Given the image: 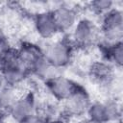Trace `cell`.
<instances>
[{"mask_svg": "<svg viewBox=\"0 0 123 123\" xmlns=\"http://www.w3.org/2000/svg\"><path fill=\"white\" fill-rule=\"evenodd\" d=\"M0 72L6 86L12 87L22 83L29 73L28 69L21 62L17 50L12 48L0 56Z\"/></svg>", "mask_w": 123, "mask_h": 123, "instance_id": "cell-1", "label": "cell"}, {"mask_svg": "<svg viewBox=\"0 0 123 123\" xmlns=\"http://www.w3.org/2000/svg\"><path fill=\"white\" fill-rule=\"evenodd\" d=\"M101 37L108 45L120 42L123 36V12L113 8L103 15L101 24Z\"/></svg>", "mask_w": 123, "mask_h": 123, "instance_id": "cell-2", "label": "cell"}, {"mask_svg": "<svg viewBox=\"0 0 123 123\" xmlns=\"http://www.w3.org/2000/svg\"><path fill=\"white\" fill-rule=\"evenodd\" d=\"M101 38L100 29L90 19L83 18L79 20L73 28L72 40L76 46L89 47Z\"/></svg>", "mask_w": 123, "mask_h": 123, "instance_id": "cell-3", "label": "cell"}, {"mask_svg": "<svg viewBox=\"0 0 123 123\" xmlns=\"http://www.w3.org/2000/svg\"><path fill=\"white\" fill-rule=\"evenodd\" d=\"M45 58L55 68L66 66L72 60L73 49L72 45L67 40H58L51 43L45 51Z\"/></svg>", "mask_w": 123, "mask_h": 123, "instance_id": "cell-4", "label": "cell"}, {"mask_svg": "<svg viewBox=\"0 0 123 123\" xmlns=\"http://www.w3.org/2000/svg\"><path fill=\"white\" fill-rule=\"evenodd\" d=\"M63 113L69 117H81L87 112L91 104L87 92L82 87L78 88L63 102Z\"/></svg>", "mask_w": 123, "mask_h": 123, "instance_id": "cell-5", "label": "cell"}, {"mask_svg": "<svg viewBox=\"0 0 123 123\" xmlns=\"http://www.w3.org/2000/svg\"><path fill=\"white\" fill-rule=\"evenodd\" d=\"M46 86L50 94L55 99L62 102L67 99L78 88L74 81L62 75H56L47 80Z\"/></svg>", "mask_w": 123, "mask_h": 123, "instance_id": "cell-6", "label": "cell"}, {"mask_svg": "<svg viewBox=\"0 0 123 123\" xmlns=\"http://www.w3.org/2000/svg\"><path fill=\"white\" fill-rule=\"evenodd\" d=\"M36 112L37 103L33 93H26L24 95L18 96L9 111L10 115L16 122H19Z\"/></svg>", "mask_w": 123, "mask_h": 123, "instance_id": "cell-7", "label": "cell"}, {"mask_svg": "<svg viewBox=\"0 0 123 123\" xmlns=\"http://www.w3.org/2000/svg\"><path fill=\"white\" fill-rule=\"evenodd\" d=\"M86 113L87 117L95 121L101 123H108L111 120H114L118 116L119 111L115 103L95 102L90 104Z\"/></svg>", "mask_w": 123, "mask_h": 123, "instance_id": "cell-8", "label": "cell"}, {"mask_svg": "<svg viewBox=\"0 0 123 123\" xmlns=\"http://www.w3.org/2000/svg\"><path fill=\"white\" fill-rule=\"evenodd\" d=\"M52 15L58 32H67L74 28L78 22L77 12L65 5H61L52 11Z\"/></svg>", "mask_w": 123, "mask_h": 123, "instance_id": "cell-9", "label": "cell"}, {"mask_svg": "<svg viewBox=\"0 0 123 123\" xmlns=\"http://www.w3.org/2000/svg\"><path fill=\"white\" fill-rule=\"evenodd\" d=\"M34 25L38 36L43 38H50L59 33L52 15V12H38L35 17Z\"/></svg>", "mask_w": 123, "mask_h": 123, "instance_id": "cell-10", "label": "cell"}, {"mask_svg": "<svg viewBox=\"0 0 123 123\" xmlns=\"http://www.w3.org/2000/svg\"><path fill=\"white\" fill-rule=\"evenodd\" d=\"M90 77L100 85H110L114 78L113 65L108 61H99L91 64Z\"/></svg>", "mask_w": 123, "mask_h": 123, "instance_id": "cell-11", "label": "cell"}, {"mask_svg": "<svg viewBox=\"0 0 123 123\" xmlns=\"http://www.w3.org/2000/svg\"><path fill=\"white\" fill-rule=\"evenodd\" d=\"M17 53L21 62L29 71L32 64L43 54V51L35 44L24 43L19 49H17Z\"/></svg>", "mask_w": 123, "mask_h": 123, "instance_id": "cell-12", "label": "cell"}, {"mask_svg": "<svg viewBox=\"0 0 123 123\" xmlns=\"http://www.w3.org/2000/svg\"><path fill=\"white\" fill-rule=\"evenodd\" d=\"M55 68L52 66V64L48 62V60L45 58L44 54H42L30 67L29 72H32L34 75H36L37 78L40 79H45L46 81L49 80L50 78L56 76L53 74Z\"/></svg>", "mask_w": 123, "mask_h": 123, "instance_id": "cell-13", "label": "cell"}, {"mask_svg": "<svg viewBox=\"0 0 123 123\" xmlns=\"http://www.w3.org/2000/svg\"><path fill=\"white\" fill-rule=\"evenodd\" d=\"M17 97L18 96L14 92V87L9 86H3L0 90V111H9Z\"/></svg>", "mask_w": 123, "mask_h": 123, "instance_id": "cell-14", "label": "cell"}, {"mask_svg": "<svg viewBox=\"0 0 123 123\" xmlns=\"http://www.w3.org/2000/svg\"><path fill=\"white\" fill-rule=\"evenodd\" d=\"M109 62L115 66L121 67L123 64V43L122 41L116 42L111 45H108L107 49Z\"/></svg>", "mask_w": 123, "mask_h": 123, "instance_id": "cell-15", "label": "cell"}, {"mask_svg": "<svg viewBox=\"0 0 123 123\" xmlns=\"http://www.w3.org/2000/svg\"><path fill=\"white\" fill-rule=\"evenodd\" d=\"M90 9L97 13L100 14H105L111 9H113L114 3L111 0H95L90 2Z\"/></svg>", "mask_w": 123, "mask_h": 123, "instance_id": "cell-16", "label": "cell"}, {"mask_svg": "<svg viewBox=\"0 0 123 123\" xmlns=\"http://www.w3.org/2000/svg\"><path fill=\"white\" fill-rule=\"evenodd\" d=\"M17 123H47V120L44 116H42L40 114H37L36 112V113L24 118L23 120H21Z\"/></svg>", "mask_w": 123, "mask_h": 123, "instance_id": "cell-17", "label": "cell"}, {"mask_svg": "<svg viewBox=\"0 0 123 123\" xmlns=\"http://www.w3.org/2000/svg\"><path fill=\"white\" fill-rule=\"evenodd\" d=\"M10 49H11V46H10V43H9L8 39L5 37L0 36V56L5 54Z\"/></svg>", "mask_w": 123, "mask_h": 123, "instance_id": "cell-18", "label": "cell"}, {"mask_svg": "<svg viewBox=\"0 0 123 123\" xmlns=\"http://www.w3.org/2000/svg\"><path fill=\"white\" fill-rule=\"evenodd\" d=\"M78 123H101V122H98V121H95V120H93V119H91L89 117H86V118L81 119Z\"/></svg>", "mask_w": 123, "mask_h": 123, "instance_id": "cell-19", "label": "cell"}, {"mask_svg": "<svg viewBox=\"0 0 123 123\" xmlns=\"http://www.w3.org/2000/svg\"><path fill=\"white\" fill-rule=\"evenodd\" d=\"M47 123H67V121L62 120V119H53V120L47 121Z\"/></svg>", "mask_w": 123, "mask_h": 123, "instance_id": "cell-20", "label": "cell"}, {"mask_svg": "<svg viewBox=\"0 0 123 123\" xmlns=\"http://www.w3.org/2000/svg\"><path fill=\"white\" fill-rule=\"evenodd\" d=\"M3 83H4V82H3V80H2V78H1V76H0V90H1L2 87L4 86H3Z\"/></svg>", "mask_w": 123, "mask_h": 123, "instance_id": "cell-21", "label": "cell"}, {"mask_svg": "<svg viewBox=\"0 0 123 123\" xmlns=\"http://www.w3.org/2000/svg\"><path fill=\"white\" fill-rule=\"evenodd\" d=\"M0 123H5V121H4V119H3V118H2L1 116H0Z\"/></svg>", "mask_w": 123, "mask_h": 123, "instance_id": "cell-22", "label": "cell"}]
</instances>
